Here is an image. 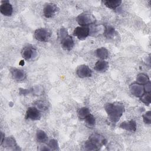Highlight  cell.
Segmentation results:
<instances>
[{"mask_svg": "<svg viewBox=\"0 0 151 151\" xmlns=\"http://www.w3.org/2000/svg\"><path fill=\"white\" fill-rule=\"evenodd\" d=\"M104 109L107 114L109 119L114 124L119 121L125 110L124 104L121 102L117 101L107 103L104 106Z\"/></svg>", "mask_w": 151, "mask_h": 151, "instance_id": "6da1fadb", "label": "cell"}, {"mask_svg": "<svg viewBox=\"0 0 151 151\" xmlns=\"http://www.w3.org/2000/svg\"><path fill=\"white\" fill-rule=\"evenodd\" d=\"M106 143L107 140L103 136L93 133L89 136L88 140L84 142L83 147L87 150H98Z\"/></svg>", "mask_w": 151, "mask_h": 151, "instance_id": "7a4b0ae2", "label": "cell"}, {"mask_svg": "<svg viewBox=\"0 0 151 151\" xmlns=\"http://www.w3.org/2000/svg\"><path fill=\"white\" fill-rule=\"evenodd\" d=\"M77 21L81 26H88L95 22L96 19L93 15L88 12H84L77 17Z\"/></svg>", "mask_w": 151, "mask_h": 151, "instance_id": "3957f363", "label": "cell"}, {"mask_svg": "<svg viewBox=\"0 0 151 151\" xmlns=\"http://www.w3.org/2000/svg\"><path fill=\"white\" fill-rule=\"evenodd\" d=\"M34 38L40 42L48 41L51 36V32L46 28H41L37 29L34 31Z\"/></svg>", "mask_w": 151, "mask_h": 151, "instance_id": "277c9868", "label": "cell"}, {"mask_svg": "<svg viewBox=\"0 0 151 151\" xmlns=\"http://www.w3.org/2000/svg\"><path fill=\"white\" fill-rule=\"evenodd\" d=\"M73 34L75 37H77L78 39L84 40L90 34V28L88 26L77 27L74 29Z\"/></svg>", "mask_w": 151, "mask_h": 151, "instance_id": "5b68a950", "label": "cell"}, {"mask_svg": "<svg viewBox=\"0 0 151 151\" xmlns=\"http://www.w3.org/2000/svg\"><path fill=\"white\" fill-rule=\"evenodd\" d=\"M58 7L54 3H47L43 8V14L47 18H52L58 11Z\"/></svg>", "mask_w": 151, "mask_h": 151, "instance_id": "8992f818", "label": "cell"}, {"mask_svg": "<svg viewBox=\"0 0 151 151\" xmlns=\"http://www.w3.org/2000/svg\"><path fill=\"white\" fill-rule=\"evenodd\" d=\"M22 57L25 60H31L37 56V52L35 48L31 45H27L23 48L21 52Z\"/></svg>", "mask_w": 151, "mask_h": 151, "instance_id": "52a82bcc", "label": "cell"}, {"mask_svg": "<svg viewBox=\"0 0 151 151\" xmlns=\"http://www.w3.org/2000/svg\"><path fill=\"white\" fill-rule=\"evenodd\" d=\"M41 117V112L36 107H29L26 112L25 118L32 120H40Z\"/></svg>", "mask_w": 151, "mask_h": 151, "instance_id": "ba28073f", "label": "cell"}, {"mask_svg": "<svg viewBox=\"0 0 151 151\" xmlns=\"http://www.w3.org/2000/svg\"><path fill=\"white\" fill-rule=\"evenodd\" d=\"M76 74L80 78H86L91 76L92 71L88 65L82 64L77 67Z\"/></svg>", "mask_w": 151, "mask_h": 151, "instance_id": "9c48e42d", "label": "cell"}, {"mask_svg": "<svg viewBox=\"0 0 151 151\" xmlns=\"http://www.w3.org/2000/svg\"><path fill=\"white\" fill-rule=\"evenodd\" d=\"M0 12L2 15L7 17H9L12 14L13 8L8 1H2L1 2Z\"/></svg>", "mask_w": 151, "mask_h": 151, "instance_id": "30bf717a", "label": "cell"}, {"mask_svg": "<svg viewBox=\"0 0 151 151\" xmlns=\"http://www.w3.org/2000/svg\"><path fill=\"white\" fill-rule=\"evenodd\" d=\"M60 42L63 48H64L65 50H71L74 45L73 38L68 34L60 38Z\"/></svg>", "mask_w": 151, "mask_h": 151, "instance_id": "8fae6325", "label": "cell"}, {"mask_svg": "<svg viewBox=\"0 0 151 151\" xmlns=\"http://www.w3.org/2000/svg\"><path fill=\"white\" fill-rule=\"evenodd\" d=\"M129 88L131 93L137 97H140L145 92L144 87L138 83H133L131 84Z\"/></svg>", "mask_w": 151, "mask_h": 151, "instance_id": "7c38bea8", "label": "cell"}, {"mask_svg": "<svg viewBox=\"0 0 151 151\" xmlns=\"http://www.w3.org/2000/svg\"><path fill=\"white\" fill-rule=\"evenodd\" d=\"M11 73L13 78L18 81L24 80L27 77L26 73L24 70L16 68H11Z\"/></svg>", "mask_w": 151, "mask_h": 151, "instance_id": "4fadbf2b", "label": "cell"}, {"mask_svg": "<svg viewBox=\"0 0 151 151\" xmlns=\"http://www.w3.org/2000/svg\"><path fill=\"white\" fill-rule=\"evenodd\" d=\"M120 127L122 129L134 132L136 130V123L133 120L124 121L120 124Z\"/></svg>", "mask_w": 151, "mask_h": 151, "instance_id": "5bb4252c", "label": "cell"}, {"mask_svg": "<svg viewBox=\"0 0 151 151\" xmlns=\"http://www.w3.org/2000/svg\"><path fill=\"white\" fill-rule=\"evenodd\" d=\"M3 143H4V147L6 148L7 149L19 150V147L17 144V142L15 139L12 137H7L6 139H5Z\"/></svg>", "mask_w": 151, "mask_h": 151, "instance_id": "9a60e30c", "label": "cell"}, {"mask_svg": "<svg viewBox=\"0 0 151 151\" xmlns=\"http://www.w3.org/2000/svg\"><path fill=\"white\" fill-rule=\"evenodd\" d=\"M109 68V63L104 60L97 61L94 65V69L99 72L106 71Z\"/></svg>", "mask_w": 151, "mask_h": 151, "instance_id": "2e32d148", "label": "cell"}, {"mask_svg": "<svg viewBox=\"0 0 151 151\" xmlns=\"http://www.w3.org/2000/svg\"><path fill=\"white\" fill-rule=\"evenodd\" d=\"M104 5L107 8L115 9L122 4V1L120 0H107L103 1Z\"/></svg>", "mask_w": 151, "mask_h": 151, "instance_id": "e0dca14e", "label": "cell"}, {"mask_svg": "<svg viewBox=\"0 0 151 151\" xmlns=\"http://www.w3.org/2000/svg\"><path fill=\"white\" fill-rule=\"evenodd\" d=\"M96 56L101 60H105L109 57V51L104 47H101L96 50Z\"/></svg>", "mask_w": 151, "mask_h": 151, "instance_id": "ac0fdd59", "label": "cell"}, {"mask_svg": "<svg viewBox=\"0 0 151 151\" xmlns=\"http://www.w3.org/2000/svg\"><path fill=\"white\" fill-rule=\"evenodd\" d=\"M137 83L141 85H145L149 82V78L148 76L145 73H140L136 77Z\"/></svg>", "mask_w": 151, "mask_h": 151, "instance_id": "d6986e66", "label": "cell"}, {"mask_svg": "<svg viewBox=\"0 0 151 151\" xmlns=\"http://www.w3.org/2000/svg\"><path fill=\"white\" fill-rule=\"evenodd\" d=\"M37 140L40 143H45L48 140V136L46 133L42 130H38L36 133Z\"/></svg>", "mask_w": 151, "mask_h": 151, "instance_id": "ffe728a7", "label": "cell"}, {"mask_svg": "<svg viewBox=\"0 0 151 151\" xmlns=\"http://www.w3.org/2000/svg\"><path fill=\"white\" fill-rule=\"evenodd\" d=\"M84 123L88 127H93L96 124V119L91 114H89L84 119Z\"/></svg>", "mask_w": 151, "mask_h": 151, "instance_id": "44dd1931", "label": "cell"}, {"mask_svg": "<svg viewBox=\"0 0 151 151\" xmlns=\"http://www.w3.org/2000/svg\"><path fill=\"white\" fill-rule=\"evenodd\" d=\"M104 34L106 38H111L115 36L116 34V31L114 28L112 26H107V27H106L104 29Z\"/></svg>", "mask_w": 151, "mask_h": 151, "instance_id": "7402d4cb", "label": "cell"}, {"mask_svg": "<svg viewBox=\"0 0 151 151\" xmlns=\"http://www.w3.org/2000/svg\"><path fill=\"white\" fill-rule=\"evenodd\" d=\"M89 114H90V111L89 109L86 107H81L78 110V116L81 120H84V118Z\"/></svg>", "mask_w": 151, "mask_h": 151, "instance_id": "603a6c76", "label": "cell"}, {"mask_svg": "<svg viewBox=\"0 0 151 151\" xmlns=\"http://www.w3.org/2000/svg\"><path fill=\"white\" fill-rule=\"evenodd\" d=\"M48 147L50 149V150H59V145L57 142V140H56L55 139L50 140L48 143Z\"/></svg>", "mask_w": 151, "mask_h": 151, "instance_id": "cb8c5ba5", "label": "cell"}, {"mask_svg": "<svg viewBox=\"0 0 151 151\" xmlns=\"http://www.w3.org/2000/svg\"><path fill=\"white\" fill-rule=\"evenodd\" d=\"M140 101L145 103L146 105L147 104V106H149L150 103V93H146L145 94H143L140 97Z\"/></svg>", "mask_w": 151, "mask_h": 151, "instance_id": "d4e9b609", "label": "cell"}, {"mask_svg": "<svg viewBox=\"0 0 151 151\" xmlns=\"http://www.w3.org/2000/svg\"><path fill=\"white\" fill-rule=\"evenodd\" d=\"M143 122L146 124H150L151 123V111H147L142 116Z\"/></svg>", "mask_w": 151, "mask_h": 151, "instance_id": "484cf974", "label": "cell"}, {"mask_svg": "<svg viewBox=\"0 0 151 151\" xmlns=\"http://www.w3.org/2000/svg\"><path fill=\"white\" fill-rule=\"evenodd\" d=\"M35 104H36V107L37 109H39L42 110H45L47 109V105L44 101H38L37 102V103Z\"/></svg>", "mask_w": 151, "mask_h": 151, "instance_id": "4316f807", "label": "cell"}, {"mask_svg": "<svg viewBox=\"0 0 151 151\" xmlns=\"http://www.w3.org/2000/svg\"><path fill=\"white\" fill-rule=\"evenodd\" d=\"M145 91H146V93H150L151 91V84L150 82H148L147 83H146L145 85V87H144Z\"/></svg>", "mask_w": 151, "mask_h": 151, "instance_id": "83f0119b", "label": "cell"}, {"mask_svg": "<svg viewBox=\"0 0 151 151\" xmlns=\"http://www.w3.org/2000/svg\"><path fill=\"white\" fill-rule=\"evenodd\" d=\"M1 145H2L4 140H5V134L3 133L2 132H1Z\"/></svg>", "mask_w": 151, "mask_h": 151, "instance_id": "f1b7e54d", "label": "cell"}]
</instances>
